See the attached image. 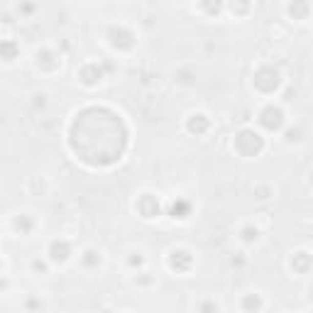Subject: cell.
Segmentation results:
<instances>
[{"label":"cell","instance_id":"6da1fadb","mask_svg":"<svg viewBox=\"0 0 313 313\" xmlns=\"http://www.w3.org/2000/svg\"><path fill=\"white\" fill-rule=\"evenodd\" d=\"M259 123L264 125V127H269V130H279L281 123H284V113H281L279 108H274V105H269V108H264V110H262V115H259Z\"/></svg>","mask_w":313,"mask_h":313},{"label":"cell","instance_id":"3957f363","mask_svg":"<svg viewBox=\"0 0 313 313\" xmlns=\"http://www.w3.org/2000/svg\"><path fill=\"white\" fill-rule=\"evenodd\" d=\"M17 54V47L12 44V42H0V56L5 59V61H12Z\"/></svg>","mask_w":313,"mask_h":313},{"label":"cell","instance_id":"7a4b0ae2","mask_svg":"<svg viewBox=\"0 0 313 313\" xmlns=\"http://www.w3.org/2000/svg\"><path fill=\"white\" fill-rule=\"evenodd\" d=\"M69 255H71V250H69V245L61 240V242H52V247H49V259L52 262H66Z\"/></svg>","mask_w":313,"mask_h":313}]
</instances>
